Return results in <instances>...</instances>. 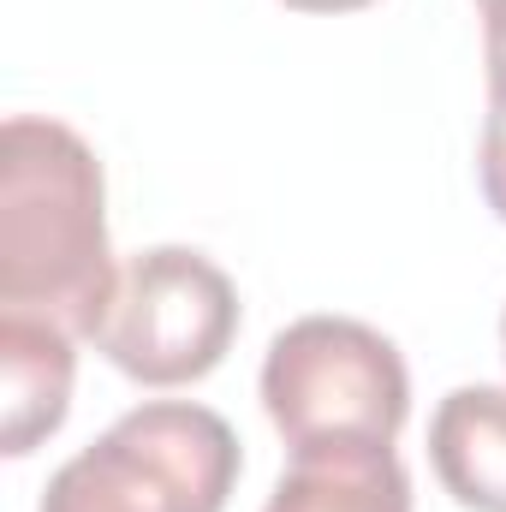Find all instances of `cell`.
<instances>
[{"instance_id": "cell-1", "label": "cell", "mask_w": 506, "mask_h": 512, "mask_svg": "<svg viewBox=\"0 0 506 512\" xmlns=\"http://www.w3.org/2000/svg\"><path fill=\"white\" fill-rule=\"evenodd\" d=\"M120 286L108 245V179L96 149L60 120L0 126V310L96 340Z\"/></svg>"}, {"instance_id": "cell-2", "label": "cell", "mask_w": 506, "mask_h": 512, "mask_svg": "<svg viewBox=\"0 0 506 512\" xmlns=\"http://www.w3.org/2000/svg\"><path fill=\"white\" fill-rule=\"evenodd\" d=\"M239 435L197 399H149L72 453L36 512H227L239 489Z\"/></svg>"}, {"instance_id": "cell-3", "label": "cell", "mask_w": 506, "mask_h": 512, "mask_svg": "<svg viewBox=\"0 0 506 512\" xmlns=\"http://www.w3.org/2000/svg\"><path fill=\"white\" fill-rule=\"evenodd\" d=\"M262 411L292 453L304 447H393L411 417L399 346L358 316H298L262 358Z\"/></svg>"}, {"instance_id": "cell-4", "label": "cell", "mask_w": 506, "mask_h": 512, "mask_svg": "<svg viewBox=\"0 0 506 512\" xmlns=\"http://www.w3.org/2000/svg\"><path fill=\"white\" fill-rule=\"evenodd\" d=\"M239 334V292L227 268L185 245H149L120 268L96 352L143 387L203 382Z\"/></svg>"}, {"instance_id": "cell-5", "label": "cell", "mask_w": 506, "mask_h": 512, "mask_svg": "<svg viewBox=\"0 0 506 512\" xmlns=\"http://www.w3.org/2000/svg\"><path fill=\"white\" fill-rule=\"evenodd\" d=\"M78 340L36 316L0 310V447L12 459L36 453L72 411V376H78Z\"/></svg>"}, {"instance_id": "cell-6", "label": "cell", "mask_w": 506, "mask_h": 512, "mask_svg": "<svg viewBox=\"0 0 506 512\" xmlns=\"http://www.w3.org/2000/svg\"><path fill=\"white\" fill-rule=\"evenodd\" d=\"M429 465L471 512H506V387H453L429 417Z\"/></svg>"}, {"instance_id": "cell-7", "label": "cell", "mask_w": 506, "mask_h": 512, "mask_svg": "<svg viewBox=\"0 0 506 512\" xmlns=\"http://www.w3.org/2000/svg\"><path fill=\"white\" fill-rule=\"evenodd\" d=\"M262 512H411V471L381 441L304 447Z\"/></svg>"}, {"instance_id": "cell-8", "label": "cell", "mask_w": 506, "mask_h": 512, "mask_svg": "<svg viewBox=\"0 0 506 512\" xmlns=\"http://www.w3.org/2000/svg\"><path fill=\"white\" fill-rule=\"evenodd\" d=\"M489 72V114H483V149H477V179L489 209L506 221V54H483Z\"/></svg>"}, {"instance_id": "cell-9", "label": "cell", "mask_w": 506, "mask_h": 512, "mask_svg": "<svg viewBox=\"0 0 506 512\" xmlns=\"http://www.w3.org/2000/svg\"><path fill=\"white\" fill-rule=\"evenodd\" d=\"M292 12H358V6H370V0H286Z\"/></svg>"}, {"instance_id": "cell-10", "label": "cell", "mask_w": 506, "mask_h": 512, "mask_svg": "<svg viewBox=\"0 0 506 512\" xmlns=\"http://www.w3.org/2000/svg\"><path fill=\"white\" fill-rule=\"evenodd\" d=\"M495 6H506V0H477V12H495Z\"/></svg>"}, {"instance_id": "cell-11", "label": "cell", "mask_w": 506, "mask_h": 512, "mask_svg": "<svg viewBox=\"0 0 506 512\" xmlns=\"http://www.w3.org/2000/svg\"><path fill=\"white\" fill-rule=\"evenodd\" d=\"M501 352H506V316H501Z\"/></svg>"}]
</instances>
